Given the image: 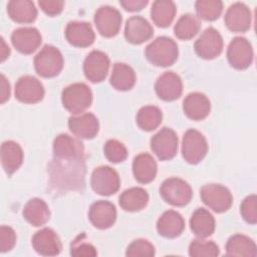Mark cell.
Listing matches in <instances>:
<instances>
[{
    "instance_id": "5bb4252c",
    "label": "cell",
    "mask_w": 257,
    "mask_h": 257,
    "mask_svg": "<svg viewBox=\"0 0 257 257\" xmlns=\"http://www.w3.org/2000/svg\"><path fill=\"white\" fill-rule=\"evenodd\" d=\"M157 95L166 101H173L179 98L183 92L181 77L172 71L163 73L155 84Z\"/></svg>"
},
{
    "instance_id": "8fae6325",
    "label": "cell",
    "mask_w": 257,
    "mask_h": 257,
    "mask_svg": "<svg viewBox=\"0 0 257 257\" xmlns=\"http://www.w3.org/2000/svg\"><path fill=\"white\" fill-rule=\"evenodd\" d=\"M228 61L236 69H245L253 60V50L250 42L244 37L234 38L227 50Z\"/></svg>"
},
{
    "instance_id": "6da1fadb",
    "label": "cell",
    "mask_w": 257,
    "mask_h": 257,
    "mask_svg": "<svg viewBox=\"0 0 257 257\" xmlns=\"http://www.w3.org/2000/svg\"><path fill=\"white\" fill-rule=\"evenodd\" d=\"M179 49L177 43L166 36L158 37L146 47L148 60L156 66H170L178 58Z\"/></svg>"
},
{
    "instance_id": "4dcf8cb0",
    "label": "cell",
    "mask_w": 257,
    "mask_h": 257,
    "mask_svg": "<svg viewBox=\"0 0 257 257\" xmlns=\"http://www.w3.org/2000/svg\"><path fill=\"white\" fill-rule=\"evenodd\" d=\"M226 252L228 256L236 257H254L257 253L254 241L242 234H236L229 238L226 244Z\"/></svg>"
},
{
    "instance_id": "bcb514c9",
    "label": "cell",
    "mask_w": 257,
    "mask_h": 257,
    "mask_svg": "<svg viewBox=\"0 0 257 257\" xmlns=\"http://www.w3.org/2000/svg\"><path fill=\"white\" fill-rule=\"evenodd\" d=\"M0 53H1V61H4L9 56V53H10V49L6 45L3 38H1V52Z\"/></svg>"
},
{
    "instance_id": "ab89813d",
    "label": "cell",
    "mask_w": 257,
    "mask_h": 257,
    "mask_svg": "<svg viewBox=\"0 0 257 257\" xmlns=\"http://www.w3.org/2000/svg\"><path fill=\"white\" fill-rule=\"evenodd\" d=\"M257 198L255 195H250L244 199L240 207V213L243 219L249 224H256L257 221Z\"/></svg>"
},
{
    "instance_id": "74e56055",
    "label": "cell",
    "mask_w": 257,
    "mask_h": 257,
    "mask_svg": "<svg viewBox=\"0 0 257 257\" xmlns=\"http://www.w3.org/2000/svg\"><path fill=\"white\" fill-rule=\"evenodd\" d=\"M103 152L105 158L111 163H120L127 157L126 148L116 140H108L103 147Z\"/></svg>"
},
{
    "instance_id": "7bdbcfd3",
    "label": "cell",
    "mask_w": 257,
    "mask_h": 257,
    "mask_svg": "<svg viewBox=\"0 0 257 257\" xmlns=\"http://www.w3.org/2000/svg\"><path fill=\"white\" fill-rule=\"evenodd\" d=\"M70 254L73 255V256H84V257L95 256L96 255V250L92 245H90L88 243L75 242L71 246Z\"/></svg>"
},
{
    "instance_id": "ba28073f",
    "label": "cell",
    "mask_w": 257,
    "mask_h": 257,
    "mask_svg": "<svg viewBox=\"0 0 257 257\" xmlns=\"http://www.w3.org/2000/svg\"><path fill=\"white\" fill-rule=\"evenodd\" d=\"M151 148L160 160H170L178 150V137L169 127H163L151 140Z\"/></svg>"
},
{
    "instance_id": "d590c367",
    "label": "cell",
    "mask_w": 257,
    "mask_h": 257,
    "mask_svg": "<svg viewBox=\"0 0 257 257\" xmlns=\"http://www.w3.org/2000/svg\"><path fill=\"white\" fill-rule=\"evenodd\" d=\"M223 3L219 0H199L196 2V12L198 17L213 21L222 13Z\"/></svg>"
},
{
    "instance_id": "8d00e7d4",
    "label": "cell",
    "mask_w": 257,
    "mask_h": 257,
    "mask_svg": "<svg viewBox=\"0 0 257 257\" xmlns=\"http://www.w3.org/2000/svg\"><path fill=\"white\" fill-rule=\"evenodd\" d=\"M219 253V247L213 241L197 239L192 241L189 246V254L193 257H215Z\"/></svg>"
},
{
    "instance_id": "d4e9b609",
    "label": "cell",
    "mask_w": 257,
    "mask_h": 257,
    "mask_svg": "<svg viewBox=\"0 0 257 257\" xmlns=\"http://www.w3.org/2000/svg\"><path fill=\"white\" fill-rule=\"evenodd\" d=\"M133 172L138 182L142 184L151 183L157 175V163L150 154H140L134 160Z\"/></svg>"
},
{
    "instance_id": "d6986e66",
    "label": "cell",
    "mask_w": 257,
    "mask_h": 257,
    "mask_svg": "<svg viewBox=\"0 0 257 257\" xmlns=\"http://www.w3.org/2000/svg\"><path fill=\"white\" fill-rule=\"evenodd\" d=\"M68 126L72 134L82 139L94 138L99 130L96 116L92 113H80L69 117Z\"/></svg>"
},
{
    "instance_id": "7402d4cb",
    "label": "cell",
    "mask_w": 257,
    "mask_h": 257,
    "mask_svg": "<svg viewBox=\"0 0 257 257\" xmlns=\"http://www.w3.org/2000/svg\"><path fill=\"white\" fill-rule=\"evenodd\" d=\"M183 109L189 118L193 120H201L210 112V100L201 92H193L188 94L184 99Z\"/></svg>"
},
{
    "instance_id": "b9f144b4",
    "label": "cell",
    "mask_w": 257,
    "mask_h": 257,
    "mask_svg": "<svg viewBox=\"0 0 257 257\" xmlns=\"http://www.w3.org/2000/svg\"><path fill=\"white\" fill-rule=\"evenodd\" d=\"M40 8L50 16L59 14L64 6V2L61 0H41L38 2Z\"/></svg>"
},
{
    "instance_id": "603a6c76",
    "label": "cell",
    "mask_w": 257,
    "mask_h": 257,
    "mask_svg": "<svg viewBox=\"0 0 257 257\" xmlns=\"http://www.w3.org/2000/svg\"><path fill=\"white\" fill-rule=\"evenodd\" d=\"M53 152L59 159H79L83 154V146L80 141L68 135H59L53 142Z\"/></svg>"
},
{
    "instance_id": "277c9868",
    "label": "cell",
    "mask_w": 257,
    "mask_h": 257,
    "mask_svg": "<svg viewBox=\"0 0 257 257\" xmlns=\"http://www.w3.org/2000/svg\"><path fill=\"white\" fill-rule=\"evenodd\" d=\"M160 193L167 203L176 207L187 205L193 195L190 185L179 178L165 180L160 188Z\"/></svg>"
},
{
    "instance_id": "e0dca14e",
    "label": "cell",
    "mask_w": 257,
    "mask_h": 257,
    "mask_svg": "<svg viewBox=\"0 0 257 257\" xmlns=\"http://www.w3.org/2000/svg\"><path fill=\"white\" fill-rule=\"evenodd\" d=\"M88 218L95 228L107 229L115 222V207L108 201H97L90 206Z\"/></svg>"
},
{
    "instance_id": "4316f807",
    "label": "cell",
    "mask_w": 257,
    "mask_h": 257,
    "mask_svg": "<svg viewBox=\"0 0 257 257\" xmlns=\"http://www.w3.org/2000/svg\"><path fill=\"white\" fill-rule=\"evenodd\" d=\"M23 217L32 226L44 225L50 217L47 204L38 198L29 200L23 209Z\"/></svg>"
},
{
    "instance_id": "f546056e",
    "label": "cell",
    "mask_w": 257,
    "mask_h": 257,
    "mask_svg": "<svg viewBox=\"0 0 257 257\" xmlns=\"http://www.w3.org/2000/svg\"><path fill=\"white\" fill-rule=\"evenodd\" d=\"M149 202V195L146 190L134 187L125 190L119 196V205L124 211L137 212L144 209Z\"/></svg>"
},
{
    "instance_id": "9a60e30c",
    "label": "cell",
    "mask_w": 257,
    "mask_h": 257,
    "mask_svg": "<svg viewBox=\"0 0 257 257\" xmlns=\"http://www.w3.org/2000/svg\"><path fill=\"white\" fill-rule=\"evenodd\" d=\"M32 246L38 254L43 256H55L61 251V242L50 228L37 231L32 237Z\"/></svg>"
},
{
    "instance_id": "484cf974",
    "label": "cell",
    "mask_w": 257,
    "mask_h": 257,
    "mask_svg": "<svg viewBox=\"0 0 257 257\" xmlns=\"http://www.w3.org/2000/svg\"><path fill=\"white\" fill-rule=\"evenodd\" d=\"M23 161V152L21 147L13 142L6 141L1 146V162L4 171L11 175L16 172Z\"/></svg>"
},
{
    "instance_id": "f6af8a7d",
    "label": "cell",
    "mask_w": 257,
    "mask_h": 257,
    "mask_svg": "<svg viewBox=\"0 0 257 257\" xmlns=\"http://www.w3.org/2000/svg\"><path fill=\"white\" fill-rule=\"evenodd\" d=\"M10 96V85L6 77L1 75V103H4Z\"/></svg>"
},
{
    "instance_id": "5b68a950",
    "label": "cell",
    "mask_w": 257,
    "mask_h": 257,
    "mask_svg": "<svg viewBox=\"0 0 257 257\" xmlns=\"http://www.w3.org/2000/svg\"><path fill=\"white\" fill-rule=\"evenodd\" d=\"M208 152V144L205 137L196 130L185 133L182 141V155L190 164L200 163Z\"/></svg>"
},
{
    "instance_id": "d6a6232c",
    "label": "cell",
    "mask_w": 257,
    "mask_h": 257,
    "mask_svg": "<svg viewBox=\"0 0 257 257\" xmlns=\"http://www.w3.org/2000/svg\"><path fill=\"white\" fill-rule=\"evenodd\" d=\"M176 14L175 3L169 0H158L153 3L151 16L155 24L160 27L169 26Z\"/></svg>"
},
{
    "instance_id": "52a82bcc",
    "label": "cell",
    "mask_w": 257,
    "mask_h": 257,
    "mask_svg": "<svg viewBox=\"0 0 257 257\" xmlns=\"http://www.w3.org/2000/svg\"><path fill=\"white\" fill-rule=\"evenodd\" d=\"M90 184L92 190L98 195L110 196L118 191L120 180L112 168L101 166L92 172Z\"/></svg>"
},
{
    "instance_id": "30bf717a",
    "label": "cell",
    "mask_w": 257,
    "mask_h": 257,
    "mask_svg": "<svg viewBox=\"0 0 257 257\" xmlns=\"http://www.w3.org/2000/svg\"><path fill=\"white\" fill-rule=\"evenodd\" d=\"M197 54L205 59H213L223 50V39L220 33L213 27L207 28L195 42Z\"/></svg>"
},
{
    "instance_id": "e575fe53",
    "label": "cell",
    "mask_w": 257,
    "mask_h": 257,
    "mask_svg": "<svg viewBox=\"0 0 257 257\" xmlns=\"http://www.w3.org/2000/svg\"><path fill=\"white\" fill-rule=\"evenodd\" d=\"M163 114L159 107L155 105H147L142 107L137 114L138 125L147 132L157 128L162 122Z\"/></svg>"
},
{
    "instance_id": "60d3db41",
    "label": "cell",
    "mask_w": 257,
    "mask_h": 257,
    "mask_svg": "<svg viewBox=\"0 0 257 257\" xmlns=\"http://www.w3.org/2000/svg\"><path fill=\"white\" fill-rule=\"evenodd\" d=\"M16 243V234L14 230L7 226L0 228V250L2 253L10 251Z\"/></svg>"
},
{
    "instance_id": "ac0fdd59",
    "label": "cell",
    "mask_w": 257,
    "mask_h": 257,
    "mask_svg": "<svg viewBox=\"0 0 257 257\" xmlns=\"http://www.w3.org/2000/svg\"><path fill=\"white\" fill-rule=\"evenodd\" d=\"M225 24L232 32H245L251 25V12L249 8L237 2L231 5L225 14Z\"/></svg>"
},
{
    "instance_id": "7a4b0ae2",
    "label": "cell",
    "mask_w": 257,
    "mask_h": 257,
    "mask_svg": "<svg viewBox=\"0 0 257 257\" xmlns=\"http://www.w3.org/2000/svg\"><path fill=\"white\" fill-rule=\"evenodd\" d=\"M63 106L72 113H81L88 108L92 101L90 88L82 82L68 85L62 91Z\"/></svg>"
},
{
    "instance_id": "ffe728a7",
    "label": "cell",
    "mask_w": 257,
    "mask_h": 257,
    "mask_svg": "<svg viewBox=\"0 0 257 257\" xmlns=\"http://www.w3.org/2000/svg\"><path fill=\"white\" fill-rule=\"evenodd\" d=\"M65 37L73 46L87 47L93 43L95 35L89 23L73 21L67 24Z\"/></svg>"
},
{
    "instance_id": "836d02e7",
    "label": "cell",
    "mask_w": 257,
    "mask_h": 257,
    "mask_svg": "<svg viewBox=\"0 0 257 257\" xmlns=\"http://www.w3.org/2000/svg\"><path fill=\"white\" fill-rule=\"evenodd\" d=\"M201 22L199 18L192 14H185L177 21L174 31L175 35L182 40H189L193 38L200 30Z\"/></svg>"
},
{
    "instance_id": "44dd1931",
    "label": "cell",
    "mask_w": 257,
    "mask_h": 257,
    "mask_svg": "<svg viewBox=\"0 0 257 257\" xmlns=\"http://www.w3.org/2000/svg\"><path fill=\"white\" fill-rule=\"evenodd\" d=\"M153 34L152 25L141 16H133L125 23L124 36L131 43L141 44L149 40Z\"/></svg>"
},
{
    "instance_id": "ee69618b",
    "label": "cell",
    "mask_w": 257,
    "mask_h": 257,
    "mask_svg": "<svg viewBox=\"0 0 257 257\" xmlns=\"http://www.w3.org/2000/svg\"><path fill=\"white\" fill-rule=\"evenodd\" d=\"M120 5L127 11H139L142 10L147 4V0H122L119 2Z\"/></svg>"
},
{
    "instance_id": "f1b7e54d",
    "label": "cell",
    "mask_w": 257,
    "mask_h": 257,
    "mask_svg": "<svg viewBox=\"0 0 257 257\" xmlns=\"http://www.w3.org/2000/svg\"><path fill=\"white\" fill-rule=\"evenodd\" d=\"M190 227L196 236L206 238L214 233L215 219L209 211L199 208L193 213L190 219Z\"/></svg>"
},
{
    "instance_id": "9c48e42d",
    "label": "cell",
    "mask_w": 257,
    "mask_h": 257,
    "mask_svg": "<svg viewBox=\"0 0 257 257\" xmlns=\"http://www.w3.org/2000/svg\"><path fill=\"white\" fill-rule=\"evenodd\" d=\"M94 23L97 31L104 37L116 35L121 25V15L113 7L102 6L94 14Z\"/></svg>"
},
{
    "instance_id": "4fadbf2b",
    "label": "cell",
    "mask_w": 257,
    "mask_h": 257,
    "mask_svg": "<svg viewBox=\"0 0 257 257\" xmlns=\"http://www.w3.org/2000/svg\"><path fill=\"white\" fill-rule=\"evenodd\" d=\"M44 96L42 83L30 75L22 76L15 84V97L24 103H35Z\"/></svg>"
},
{
    "instance_id": "7c38bea8",
    "label": "cell",
    "mask_w": 257,
    "mask_h": 257,
    "mask_svg": "<svg viewBox=\"0 0 257 257\" xmlns=\"http://www.w3.org/2000/svg\"><path fill=\"white\" fill-rule=\"evenodd\" d=\"M109 69L108 56L99 50H92L85 58L83 63V71L88 80L91 82L102 81Z\"/></svg>"
},
{
    "instance_id": "8992f818",
    "label": "cell",
    "mask_w": 257,
    "mask_h": 257,
    "mask_svg": "<svg viewBox=\"0 0 257 257\" xmlns=\"http://www.w3.org/2000/svg\"><path fill=\"white\" fill-rule=\"evenodd\" d=\"M200 196L205 205L217 213L227 211L233 202L230 191L219 184H208L202 187Z\"/></svg>"
},
{
    "instance_id": "2e32d148",
    "label": "cell",
    "mask_w": 257,
    "mask_h": 257,
    "mask_svg": "<svg viewBox=\"0 0 257 257\" xmlns=\"http://www.w3.org/2000/svg\"><path fill=\"white\" fill-rule=\"evenodd\" d=\"M11 42L19 52L30 54L39 47L41 35L34 27H21L13 31Z\"/></svg>"
},
{
    "instance_id": "83f0119b",
    "label": "cell",
    "mask_w": 257,
    "mask_h": 257,
    "mask_svg": "<svg viewBox=\"0 0 257 257\" xmlns=\"http://www.w3.org/2000/svg\"><path fill=\"white\" fill-rule=\"evenodd\" d=\"M7 12L18 23H31L37 17V9L32 1L12 0L7 5Z\"/></svg>"
},
{
    "instance_id": "1f68e13d",
    "label": "cell",
    "mask_w": 257,
    "mask_h": 257,
    "mask_svg": "<svg viewBox=\"0 0 257 257\" xmlns=\"http://www.w3.org/2000/svg\"><path fill=\"white\" fill-rule=\"evenodd\" d=\"M136 83L134 69L124 63H115L110 75V84L117 90H128Z\"/></svg>"
},
{
    "instance_id": "3957f363",
    "label": "cell",
    "mask_w": 257,
    "mask_h": 257,
    "mask_svg": "<svg viewBox=\"0 0 257 257\" xmlns=\"http://www.w3.org/2000/svg\"><path fill=\"white\" fill-rule=\"evenodd\" d=\"M36 72L42 77L56 76L63 67L60 51L51 45H45L34 57Z\"/></svg>"
},
{
    "instance_id": "f35d334b",
    "label": "cell",
    "mask_w": 257,
    "mask_h": 257,
    "mask_svg": "<svg viewBox=\"0 0 257 257\" xmlns=\"http://www.w3.org/2000/svg\"><path fill=\"white\" fill-rule=\"evenodd\" d=\"M125 255L130 257H152L155 255V248L148 240L138 239L128 245Z\"/></svg>"
},
{
    "instance_id": "cb8c5ba5",
    "label": "cell",
    "mask_w": 257,
    "mask_h": 257,
    "mask_svg": "<svg viewBox=\"0 0 257 257\" xmlns=\"http://www.w3.org/2000/svg\"><path fill=\"white\" fill-rule=\"evenodd\" d=\"M185 228L183 217L176 211L165 212L157 222L159 234L165 238H176L182 234Z\"/></svg>"
}]
</instances>
